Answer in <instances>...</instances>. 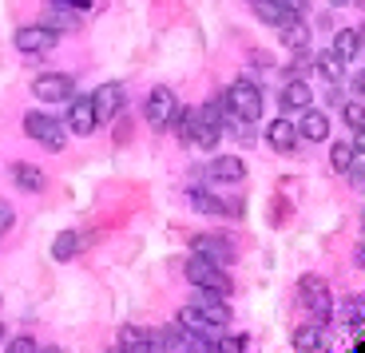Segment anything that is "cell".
Instances as JSON below:
<instances>
[{"mask_svg": "<svg viewBox=\"0 0 365 353\" xmlns=\"http://www.w3.org/2000/svg\"><path fill=\"white\" fill-rule=\"evenodd\" d=\"M56 44H60V32L48 28V24H28V28H20V32H16L20 56H44V52H52Z\"/></svg>", "mask_w": 365, "mask_h": 353, "instance_id": "7", "label": "cell"}, {"mask_svg": "<svg viewBox=\"0 0 365 353\" xmlns=\"http://www.w3.org/2000/svg\"><path fill=\"white\" fill-rule=\"evenodd\" d=\"M108 353H128V349H123V345H115V349H108Z\"/></svg>", "mask_w": 365, "mask_h": 353, "instance_id": "41", "label": "cell"}, {"mask_svg": "<svg viewBox=\"0 0 365 353\" xmlns=\"http://www.w3.org/2000/svg\"><path fill=\"white\" fill-rule=\"evenodd\" d=\"M68 127H72L76 135H83V139L100 127V116H96L91 96H72V108H68Z\"/></svg>", "mask_w": 365, "mask_h": 353, "instance_id": "9", "label": "cell"}, {"mask_svg": "<svg viewBox=\"0 0 365 353\" xmlns=\"http://www.w3.org/2000/svg\"><path fill=\"white\" fill-rule=\"evenodd\" d=\"M354 258H357V266H365V246H357V254H354Z\"/></svg>", "mask_w": 365, "mask_h": 353, "instance_id": "36", "label": "cell"}, {"mask_svg": "<svg viewBox=\"0 0 365 353\" xmlns=\"http://www.w3.org/2000/svg\"><path fill=\"white\" fill-rule=\"evenodd\" d=\"M187 203H191L199 215H227V218H242V207L238 199H219L215 190H202V187H191L187 190Z\"/></svg>", "mask_w": 365, "mask_h": 353, "instance_id": "8", "label": "cell"}, {"mask_svg": "<svg viewBox=\"0 0 365 353\" xmlns=\"http://www.w3.org/2000/svg\"><path fill=\"white\" fill-rule=\"evenodd\" d=\"M255 4V16L262 20L266 28H282V24H290V20H298V12L286 4V0H250Z\"/></svg>", "mask_w": 365, "mask_h": 353, "instance_id": "13", "label": "cell"}, {"mask_svg": "<svg viewBox=\"0 0 365 353\" xmlns=\"http://www.w3.org/2000/svg\"><path fill=\"white\" fill-rule=\"evenodd\" d=\"M72 4H76V9H88V4H91V0H72Z\"/></svg>", "mask_w": 365, "mask_h": 353, "instance_id": "37", "label": "cell"}, {"mask_svg": "<svg viewBox=\"0 0 365 353\" xmlns=\"http://www.w3.org/2000/svg\"><path fill=\"white\" fill-rule=\"evenodd\" d=\"M349 187L361 190V195H365V159H357V163L349 167Z\"/></svg>", "mask_w": 365, "mask_h": 353, "instance_id": "31", "label": "cell"}, {"mask_svg": "<svg viewBox=\"0 0 365 353\" xmlns=\"http://www.w3.org/2000/svg\"><path fill=\"white\" fill-rule=\"evenodd\" d=\"M298 135H302V139H310V143H322V139H329V119H326V111H318V108H306V111H302Z\"/></svg>", "mask_w": 365, "mask_h": 353, "instance_id": "17", "label": "cell"}, {"mask_svg": "<svg viewBox=\"0 0 365 353\" xmlns=\"http://www.w3.org/2000/svg\"><path fill=\"white\" fill-rule=\"evenodd\" d=\"M32 96H36L40 103H64L76 96V83H72V76H64V72H48V76H36V80H32Z\"/></svg>", "mask_w": 365, "mask_h": 353, "instance_id": "6", "label": "cell"}, {"mask_svg": "<svg viewBox=\"0 0 365 353\" xmlns=\"http://www.w3.org/2000/svg\"><path fill=\"white\" fill-rule=\"evenodd\" d=\"M76 254H80V235H76V230L56 235V242H52V258H56V262H72Z\"/></svg>", "mask_w": 365, "mask_h": 353, "instance_id": "23", "label": "cell"}, {"mask_svg": "<svg viewBox=\"0 0 365 353\" xmlns=\"http://www.w3.org/2000/svg\"><path fill=\"white\" fill-rule=\"evenodd\" d=\"M294 349H298V353H326V329H322L318 322L298 326V329H294Z\"/></svg>", "mask_w": 365, "mask_h": 353, "instance_id": "18", "label": "cell"}, {"mask_svg": "<svg viewBox=\"0 0 365 353\" xmlns=\"http://www.w3.org/2000/svg\"><path fill=\"white\" fill-rule=\"evenodd\" d=\"M298 290H302V306L310 309V317L318 322V326H326L329 317H334V294H329L326 278H318V274H306Z\"/></svg>", "mask_w": 365, "mask_h": 353, "instance_id": "2", "label": "cell"}, {"mask_svg": "<svg viewBox=\"0 0 365 353\" xmlns=\"http://www.w3.org/2000/svg\"><path fill=\"white\" fill-rule=\"evenodd\" d=\"M76 4L72 0H48V28H56V32H72V28H80V16H76Z\"/></svg>", "mask_w": 365, "mask_h": 353, "instance_id": "14", "label": "cell"}, {"mask_svg": "<svg viewBox=\"0 0 365 353\" xmlns=\"http://www.w3.org/2000/svg\"><path fill=\"white\" fill-rule=\"evenodd\" d=\"M357 40H361V48H365V28H357Z\"/></svg>", "mask_w": 365, "mask_h": 353, "instance_id": "38", "label": "cell"}, {"mask_svg": "<svg viewBox=\"0 0 365 353\" xmlns=\"http://www.w3.org/2000/svg\"><path fill=\"white\" fill-rule=\"evenodd\" d=\"M341 116H346V123L354 127V131H361V127H365V103H346Z\"/></svg>", "mask_w": 365, "mask_h": 353, "instance_id": "28", "label": "cell"}, {"mask_svg": "<svg viewBox=\"0 0 365 353\" xmlns=\"http://www.w3.org/2000/svg\"><path fill=\"white\" fill-rule=\"evenodd\" d=\"M341 322H349V326H365V294H354V298L341 302Z\"/></svg>", "mask_w": 365, "mask_h": 353, "instance_id": "26", "label": "cell"}, {"mask_svg": "<svg viewBox=\"0 0 365 353\" xmlns=\"http://www.w3.org/2000/svg\"><path fill=\"white\" fill-rule=\"evenodd\" d=\"M354 88H357V91H361V96H365V72H357V76H354Z\"/></svg>", "mask_w": 365, "mask_h": 353, "instance_id": "35", "label": "cell"}, {"mask_svg": "<svg viewBox=\"0 0 365 353\" xmlns=\"http://www.w3.org/2000/svg\"><path fill=\"white\" fill-rule=\"evenodd\" d=\"M314 68H318L326 80H341V72H346V60H341V56L329 48V52H322L318 60H314Z\"/></svg>", "mask_w": 365, "mask_h": 353, "instance_id": "25", "label": "cell"}, {"mask_svg": "<svg viewBox=\"0 0 365 353\" xmlns=\"http://www.w3.org/2000/svg\"><path fill=\"white\" fill-rule=\"evenodd\" d=\"M24 131L36 139L44 151H64V143H68L64 123H60L56 116H48V111H32V116H24Z\"/></svg>", "mask_w": 365, "mask_h": 353, "instance_id": "3", "label": "cell"}, {"mask_svg": "<svg viewBox=\"0 0 365 353\" xmlns=\"http://www.w3.org/2000/svg\"><path fill=\"white\" fill-rule=\"evenodd\" d=\"M357 163V147H354V139H341V143H334L329 147V167L338 175H349V167Z\"/></svg>", "mask_w": 365, "mask_h": 353, "instance_id": "22", "label": "cell"}, {"mask_svg": "<svg viewBox=\"0 0 365 353\" xmlns=\"http://www.w3.org/2000/svg\"><path fill=\"white\" fill-rule=\"evenodd\" d=\"M40 353H64V349H60V345H52V349H40Z\"/></svg>", "mask_w": 365, "mask_h": 353, "instance_id": "39", "label": "cell"}, {"mask_svg": "<svg viewBox=\"0 0 365 353\" xmlns=\"http://www.w3.org/2000/svg\"><path fill=\"white\" fill-rule=\"evenodd\" d=\"M286 4H290V9L298 12V16H302V12H306V9H310V0H286Z\"/></svg>", "mask_w": 365, "mask_h": 353, "instance_id": "34", "label": "cell"}, {"mask_svg": "<svg viewBox=\"0 0 365 353\" xmlns=\"http://www.w3.org/2000/svg\"><path fill=\"white\" fill-rule=\"evenodd\" d=\"M191 254H202V258H210V262H219V266L235 262V246H230L222 235H195L191 238Z\"/></svg>", "mask_w": 365, "mask_h": 353, "instance_id": "10", "label": "cell"}, {"mask_svg": "<svg viewBox=\"0 0 365 353\" xmlns=\"http://www.w3.org/2000/svg\"><path fill=\"white\" fill-rule=\"evenodd\" d=\"M282 108H290V111H306V108H314V91H310V83H306V80H286V88H282Z\"/></svg>", "mask_w": 365, "mask_h": 353, "instance_id": "19", "label": "cell"}, {"mask_svg": "<svg viewBox=\"0 0 365 353\" xmlns=\"http://www.w3.org/2000/svg\"><path fill=\"white\" fill-rule=\"evenodd\" d=\"M207 175L215 183H238L242 175H247V163H242L238 155H215V163L207 167Z\"/></svg>", "mask_w": 365, "mask_h": 353, "instance_id": "16", "label": "cell"}, {"mask_svg": "<svg viewBox=\"0 0 365 353\" xmlns=\"http://www.w3.org/2000/svg\"><path fill=\"white\" fill-rule=\"evenodd\" d=\"M266 143H270L278 155H294V151H298V143H302L298 123H290V119H274V123L266 127Z\"/></svg>", "mask_w": 365, "mask_h": 353, "instance_id": "11", "label": "cell"}, {"mask_svg": "<svg viewBox=\"0 0 365 353\" xmlns=\"http://www.w3.org/2000/svg\"><path fill=\"white\" fill-rule=\"evenodd\" d=\"M278 36H282V44L290 48V52H306V48H310V24L298 16V20L278 28Z\"/></svg>", "mask_w": 365, "mask_h": 353, "instance_id": "20", "label": "cell"}, {"mask_svg": "<svg viewBox=\"0 0 365 353\" xmlns=\"http://www.w3.org/2000/svg\"><path fill=\"white\" fill-rule=\"evenodd\" d=\"M4 353H40V345L24 334V337H12V342H9V349H4Z\"/></svg>", "mask_w": 365, "mask_h": 353, "instance_id": "29", "label": "cell"}, {"mask_svg": "<svg viewBox=\"0 0 365 353\" xmlns=\"http://www.w3.org/2000/svg\"><path fill=\"white\" fill-rule=\"evenodd\" d=\"M334 52L341 56V60H354L357 52H361V40H357V28H341L338 36H334Z\"/></svg>", "mask_w": 365, "mask_h": 353, "instance_id": "24", "label": "cell"}, {"mask_svg": "<svg viewBox=\"0 0 365 353\" xmlns=\"http://www.w3.org/2000/svg\"><path fill=\"white\" fill-rule=\"evenodd\" d=\"M329 4H334V9H341V4H349V0H329Z\"/></svg>", "mask_w": 365, "mask_h": 353, "instance_id": "40", "label": "cell"}, {"mask_svg": "<svg viewBox=\"0 0 365 353\" xmlns=\"http://www.w3.org/2000/svg\"><path fill=\"white\" fill-rule=\"evenodd\" d=\"M143 342H151V334H143V329L139 326H123V334H119V345H123V349H139V345Z\"/></svg>", "mask_w": 365, "mask_h": 353, "instance_id": "27", "label": "cell"}, {"mask_svg": "<svg viewBox=\"0 0 365 353\" xmlns=\"http://www.w3.org/2000/svg\"><path fill=\"white\" fill-rule=\"evenodd\" d=\"M179 111V100H175L171 88H151L143 100V119L151 127H171V116Z\"/></svg>", "mask_w": 365, "mask_h": 353, "instance_id": "5", "label": "cell"}, {"mask_svg": "<svg viewBox=\"0 0 365 353\" xmlns=\"http://www.w3.org/2000/svg\"><path fill=\"white\" fill-rule=\"evenodd\" d=\"M222 100H227V108L235 111V116L250 119V123L262 116V91H258L255 80H235L227 88V96H222Z\"/></svg>", "mask_w": 365, "mask_h": 353, "instance_id": "4", "label": "cell"}, {"mask_svg": "<svg viewBox=\"0 0 365 353\" xmlns=\"http://www.w3.org/2000/svg\"><path fill=\"white\" fill-rule=\"evenodd\" d=\"M219 353H247V337H219Z\"/></svg>", "mask_w": 365, "mask_h": 353, "instance_id": "30", "label": "cell"}, {"mask_svg": "<svg viewBox=\"0 0 365 353\" xmlns=\"http://www.w3.org/2000/svg\"><path fill=\"white\" fill-rule=\"evenodd\" d=\"M191 306L199 309L202 317H207L210 326H219V329H222V326H230V306L219 298V294H207V290H202V298H195Z\"/></svg>", "mask_w": 365, "mask_h": 353, "instance_id": "15", "label": "cell"}, {"mask_svg": "<svg viewBox=\"0 0 365 353\" xmlns=\"http://www.w3.org/2000/svg\"><path fill=\"white\" fill-rule=\"evenodd\" d=\"M91 103H96V116L103 119H115L119 111H123V88L119 83H100V88L91 91Z\"/></svg>", "mask_w": 365, "mask_h": 353, "instance_id": "12", "label": "cell"}, {"mask_svg": "<svg viewBox=\"0 0 365 353\" xmlns=\"http://www.w3.org/2000/svg\"><path fill=\"white\" fill-rule=\"evenodd\" d=\"M12 179H16V187H20V190H28V195H36V190H44V187H48L44 171H40L36 163H16V167H12Z\"/></svg>", "mask_w": 365, "mask_h": 353, "instance_id": "21", "label": "cell"}, {"mask_svg": "<svg viewBox=\"0 0 365 353\" xmlns=\"http://www.w3.org/2000/svg\"><path fill=\"white\" fill-rule=\"evenodd\" d=\"M0 342H4V322H0Z\"/></svg>", "mask_w": 365, "mask_h": 353, "instance_id": "42", "label": "cell"}, {"mask_svg": "<svg viewBox=\"0 0 365 353\" xmlns=\"http://www.w3.org/2000/svg\"><path fill=\"white\" fill-rule=\"evenodd\" d=\"M187 282H191L195 290H207V294H219V298H227L230 290H235V282H230L227 266L210 262V258H202V254H191L187 258Z\"/></svg>", "mask_w": 365, "mask_h": 353, "instance_id": "1", "label": "cell"}, {"mask_svg": "<svg viewBox=\"0 0 365 353\" xmlns=\"http://www.w3.org/2000/svg\"><path fill=\"white\" fill-rule=\"evenodd\" d=\"M354 147H357V155H365V127H361V131H354Z\"/></svg>", "mask_w": 365, "mask_h": 353, "instance_id": "33", "label": "cell"}, {"mask_svg": "<svg viewBox=\"0 0 365 353\" xmlns=\"http://www.w3.org/2000/svg\"><path fill=\"white\" fill-rule=\"evenodd\" d=\"M361 227H365V222H361Z\"/></svg>", "mask_w": 365, "mask_h": 353, "instance_id": "43", "label": "cell"}, {"mask_svg": "<svg viewBox=\"0 0 365 353\" xmlns=\"http://www.w3.org/2000/svg\"><path fill=\"white\" fill-rule=\"evenodd\" d=\"M12 222H16V215H12V203L0 199V235H4V230H12Z\"/></svg>", "mask_w": 365, "mask_h": 353, "instance_id": "32", "label": "cell"}]
</instances>
